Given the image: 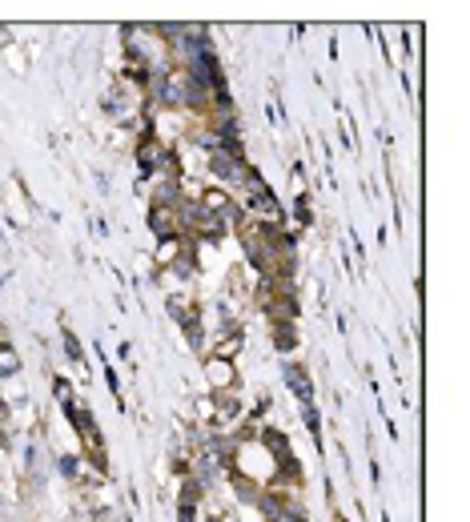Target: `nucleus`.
Segmentation results:
<instances>
[{
  "instance_id": "nucleus-1",
  "label": "nucleus",
  "mask_w": 470,
  "mask_h": 522,
  "mask_svg": "<svg viewBox=\"0 0 470 522\" xmlns=\"http://www.w3.org/2000/svg\"><path fill=\"white\" fill-rule=\"evenodd\" d=\"M213 173L225 177V181H237V177H241V165H237L229 153H213Z\"/></svg>"
},
{
  "instance_id": "nucleus-2",
  "label": "nucleus",
  "mask_w": 470,
  "mask_h": 522,
  "mask_svg": "<svg viewBox=\"0 0 470 522\" xmlns=\"http://www.w3.org/2000/svg\"><path fill=\"white\" fill-rule=\"evenodd\" d=\"M285 382L298 390V398H309V382H306V374H302L298 366H285Z\"/></svg>"
},
{
  "instance_id": "nucleus-3",
  "label": "nucleus",
  "mask_w": 470,
  "mask_h": 522,
  "mask_svg": "<svg viewBox=\"0 0 470 522\" xmlns=\"http://www.w3.org/2000/svg\"><path fill=\"white\" fill-rule=\"evenodd\" d=\"M210 378L225 386V382H234V374H229V366H225V362H213V366H210Z\"/></svg>"
},
{
  "instance_id": "nucleus-4",
  "label": "nucleus",
  "mask_w": 470,
  "mask_h": 522,
  "mask_svg": "<svg viewBox=\"0 0 470 522\" xmlns=\"http://www.w3.org/2000/svg\"><path fill=\"white\" fill-rule=\"evenodd\" d=\"M17 370V354L12 350H0V374H12Z\"/></svg>"
},
{
  "instance_id": "nucleus-5",
  "label": "nucleus",
  "mask_w": 470,
  "mask_h": 522,
  "mask_svg": "<svg viewBox=\"0 0 470 522\" xmlns=\"http://www.w3.org/2000/svg\"><path fill=\"white\" fill-rule=\"evenodd\" d=\"M278 346H282V350H289V346H294V333H289V330H278Z\"/></svg>"
},
{
  "instance_id": "nucleus-6",
  "label": "nucleus",
  "mask_w": 470,
  "mask_h": 522,
  "mask_svg": "<svg viewBox=\"0 0 470 522\" xmlns=\"http://www.w3.org/2000/svg\"><path fill=\"white\" fill-rule=\"evenodd\" d=\"M173 253H177V241H165V245H161V258L169 261V258H173Z\"/></svg>"
}]
</instances>
